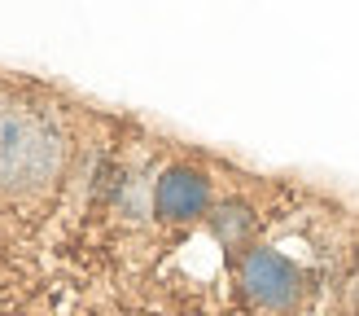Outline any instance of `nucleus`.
I'll list each match as a JSON object with an SVG mask.
<instances>
[{"mask_svg":"<svg viewBox=\"0 0 359 316\" xmlns=\"http://www.w3.org/2000/svg\"><path fill=\"white\" fill-rule=\"evenodd\" d=\"M163 206L167 211H197L202 206V180H193V176H171L163 185Z\"/></svg>","mask_w":359,"mask_h":316,"instance_id":"1","label":"nucleus"}]
</instances>
